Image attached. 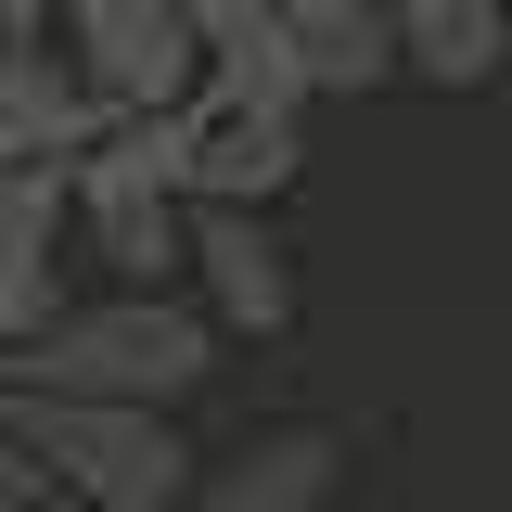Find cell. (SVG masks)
I'll list each match as a JSON object with an SVG mask.
<instances>
[{
  "label": "cell",
  "mask_w": 512,
  "mask_h": 512,
  "mask_svg": "<svg viewBox=\"0 0 512 512\" xmlns=\"http://www.w3.org/2000/svg\"><path fill=\"white\" fill-rule=\"evenodd\" d=\"M64 244H77V192L64 180H0V359L64 320Z\"/></svg>",
  "instance_id": "ba28073f"
},
{
  "label": "cell",
  "mask_w": 512,
  "mask_h": 512,
  "mask_svg": "<svg viewBox=\"0 0 512 512\" xmlns=\"http://www.w3.org/2000/svg\"><path fill=\"white\" fill-rule=\"evenodd\" d=\"M192 308L218 320V346H282L295 333V256L269 218H231V205H192Z\"/></svg>",
  "instance_id": "52a82bcc"
},
{
  "label": "cell",
  "mask_w": 512,
  "mask_h": 512,
  "mask_svg": "<svg viewBox=\"0 0 512 512\" xmlns=\"http://www.w3.org/2000/svg\"><path fill=\"white\" fill-rule=\"evenodd\" d=\"M397 64H410L423 90H487L512 64L500 0H410V13H397Z\"/></svg>",
  "instance_id": "8fae6325"
},
{
  "label": "cell",
  "mask_w": 512,
  "mask_h": 512,
  "mask_svg": "<svg viewBox=\"0 0 512 512\" xmlns=\"http://www.w3.org/2000/svg\"><path fill=\"white\" fill-rule=\"evenodd\" d=\"M52 52L77 64V90H90L116 128L192 116V103H205V52H192V13H180V0H64V13H52Z\"/></svg>",
  "instance_id": "277c9868"
},
{
  "label": "cell",
  "mask_w": 512,
  "mask_h": 512,
  "mask_svg": "<svg viewBox=\"0 0 512 512\" xmlns=\"http://www.w3.org/2000/svg\"><path fill=\"white\" fill-rule=\"evenodd\" d=\"M103 103L77 90V64L52 39H13L0 26V180H77L90 154H103Z\"/></svg>",
  "instance_id": "5b68a950"
},
{
  "label": "cell",
  "mask_w": 512,
  "mask_h": 512,
  "mask_svg": "<svg viewBox=\"0 0 512 512\" xmlns=\"http://www.w3.org/2000/svg\"><path fill=\"white\" fill-rule=\"evenodd\" d=\"M308 167V128H269V116H218L192 103V205H231V218H269Z\"/></svg>",
  "instance_id": "30bf717a"
},
{
  "label": "cell",
  "mask_w": 512,
  "mask_h": 512,
  "mask_svg": "<svg viewBox=\"0 0 512 512\" xmlns=\"http://www.w3.org/2000/svg\"><path fill=\"white\" fill-rule=\"evenodd\" d=\"M64 192H77V256H103L116 295H180L192 282V116L103 128V154Z\"/></svg>",
  "instance_id": "7a4b0ae2"
},
{
  "label": "cell",
  "mask_w": 512,
  "mask_h": 512,
  "mask_svg": "<svg viewBox=\"0 0 512 512\" xmlns=\"http://www.w3.org/2000/svg\"><path fill=\"white\" fill-rule=\"evenodd\" d=\"M205 372H218V320L192 295H90L39 346L0 359V397H77V410H167L180 423V397H205Z\"/></svg>",
  "instance_id": "6da1fadb"
},
{
  "label": "cell",
  "mask_w": 512,
  "mask_h": 512,
  "mask_svg": "<svg viewBox=\"0 0 512 512\" xmlns=\"http://www.w3.org/2000/svg\"><path fill=\"white\" fill-rule=\"evenodd\" d=\"M192 13V52H205V103L218 116H269V128H308L320 77L295 52V26L269 13V0H180Z\"/></svg>",
  "instance_id": "8992f818"
},
{
  "label": "cell",
  "mask_w": 512,
  "mask_h": 512,
  "mask_svg": "<svg viewBox=\"0 0 512 512\" xmlns=\"http://www.w3.org/2000/svg\"><path fill=\"white\" fill-rule=\"evenodd\" d=\"M500 26H512V0H500Z\"/></svg>",
  "instance_id": "9a60e30c"
},
{
  "label": "cell",
  "mask_w": 512,
  "mask_h": 512,
  "mask_svg": "<svg viewBox=\"0 0 512 512\" xmlns=\"http://www.w3.org/2000/svg\"><path fill=\"white\" fill-rule=\"evenodd\" d=\"M333 487H346L333 423H269V436H244V448L205 461L192 512H333Z\"/></svg>",
  "instance_id": "9c48e42d"
},
{
  "label": "cell",
  "mask_w": 512,
  "mask_h": 512,
  "mask_svg": "<svg viewBox=\"0 0 512 512\" xmlns=\"http://www.w3.org/2000/svg\"><path fill=\"white\" fill-rule=\"evenodd\" d=\"M0 423L52 474V512H192L205 448L167 410H77V397H0Z\"/></svg>",
  "instance_id": "3957f363"
},
{
  "label": "cell",
  "mask_w": 512,
  "mask_h": 512,
  "mask_svg": "<svg viewBox=\"0 0 512 512\" xmlns=\"http://www.w3.org/2000/svg\"><path fill=\"white\" fill-rule=\"evenodd\" d=\"M384 13H410V0H384Z\"/></svg>",
  "instance_id": "5bb4252c"
},
{
  "label": "cell",
  "mask_w": 512,
  "mask_h": 512,
  "mask_svg": "<svg viewBox=\"0 0 512 512\" xmlns=\"http://www.w3.org/2000/svg\"><path fill=\"white\" fill-rule=\"evenodd\" d=\"M282 26H295V52H308L320 90H384V77H410L397 64V13L384 0H269Z\"/></svg>",
  "instance_id": "7c38bea8"
},
{
  "label": "cell",
  "mask_w": 512,
  "mask_h": 512,
  "mask_svg": "<svg viewBox=\"0 0 512 512\" xmlns=\"http://www.w3.org/2000/svg\"><path fill=\"white\" fill-rule=\"evenodd\" d=\"M0 512H52V474L26 461V436L0 423Z\"/></svg>",
  "instance_id": "4fadbf2b"
}]
</instances>
